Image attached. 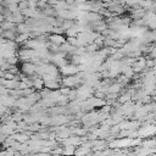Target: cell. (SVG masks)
<instances>
[{
  "label": "cell",
  "instance_id": "cell-4",
  "mask_svg": "<svg viewBox=\"0 0 156 156\" xmlns=\"http://www.w3.org/2000/svg\"><path fill=\"white\" fill-rule=\"evenodd\" d=\"M76 146L72 145V144H67V145H63V154L62 156H73L76 155Z\"/></svg>",
  "mask_w": 156,
  "mask_h": 156
},
{
  "label": "cell",
  "instance_id": "cell-2",
  "mask_svg": "<svg viewBox=\"0 0 156 156\" xmlns=\"http://www.w3.org/2000/svg\"><path fill=\"white\" fill-rule=\"evenodd\" d=\"M21 72L27 76H33L37 73V65L34 62H22L21 63Z\"/></svg>",
  "mask_w": 156,
  "mask_h": 156
},
{
  "label": "cell",
  "instance_id": "cell-8",
  "mask_svg": "<svg viewBox=\"0 0 156 156\" xmlns=\"http://www.w3.org/2000/svg\"><path fill=\"white\" fill-rule=\"evenodd\" d=\"M71 90H72V89L68 88V87H61V88H60V93H61L62 95H67V96H68V94L71 93Z\"/></svg>",
  "mask_w": 156,
  "mask_h": 156
},
{
  "label": "cell",
  "instance_id": "cell-5",
  "mask_svg": "<svg viewBox=\"0 0 156 156\" xmlns=\"http://www.w3.org/2000/svg\"><path fill=\"white\" fill-rule=\"evenodd\" d=\"M122 88H123V85H122L121 83H118V82L112 83V84L110 85V88H108V93H115V94H118V93L122 90Z\"/></svg>",
  "mask_w": 156,
  "mask_h": 156
},
{
  "label": "cell",
  "instance_id": "cell-3",
  "mask_svg": "<svg viewBox=\"0 0 156 156\" xmlns=\"http://www.w3.org/2000/svg\"><path fill=\"white\" fill-rule=\"evenodd\" d=\"M49 41L60 46V45H62L63 43L67 41V38H65L63 34H54V33H51V34L49 35Z\"/></svg>",
  "mask_w": 156,
  "mask_h": 156
},
{
  "label": "cell",
  "instance_id": "cell-6",
  "mask_svg": "<svg viewBox=\"0 0 156 156\" xmlns=\"http://www.w3.org/2000/svg\"><path fill=\"white\" fill-rule=\"evenodd\" d=\"M67 41L71 45H73V46H78V39H77V37H67Z\"/></svg>",
  "mask_w": 156,
  "mask_h": 156
},
{
  "label": "cell",
  "instance_id": "cell-1",
  "mask_svg": "<svg viewBox=\"0 0 156 156\" xmlns=\"http://www.w3.org/2000/svg\"><path fill=\"white\" fill-rule=\"evenodd\" d=\"M58 69H60L61 77L74 76V74H77V73H79V72H80L79 66H76V65H73V63H71V62H68V63H66V65H63V66L58 67Z\"/></svg>",
  "mask_w": 156,
  "mask_h": 156
},
{
  "label": "cell",
  "instance_id": "cell-7",
  "mask_svg": "<svg viewBox=\"0 0 156 156\" xmlns=\"http://www.w3.org/2000/svg\"><path fill=\"white\" fill-rule=\"evenodd\" d=\"M71 130H72V133L77 134L78 136H82L83 134H85V129H82V128H72Z\"/></svg>",
  "mask_w": 156,
  "mask_h": 156
}]
</instances>
